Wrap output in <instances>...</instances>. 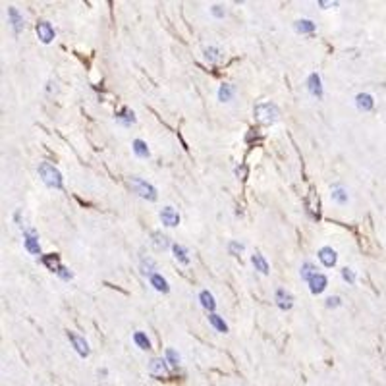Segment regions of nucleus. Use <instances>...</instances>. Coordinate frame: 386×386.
<instances>
[{"instance_id": "3", "label": "nucleus", "mask_w": 386, "mask_h": 386, "mask_svg": "<svg viewBox=\"0 0 386 386\" xmlns=\"http://www.w3.org/2000/svg\"><path fill=\"white\" fill-rule=\"evenodd\" d=\"M130 185L139 197H143L147 201H157V189L149 182H145L141 178H130Z\"/></svg>"}, {"instance_id": "13", "label": "nucleus", "mask_w": 386, "mask_h": 386, "mask_svg": "<svg viewBox=\"0 0 386 386\" xmlns=\"http://www.w3.org/2000/svg\"><path fill=\"white\" fill-rule=\"evenodd\" d=\"M355 105H357V108H359L361 112H369V110H373L375 101H373V97H371L369 93H359V95L355 97Z\"/></svg>"}, {"instance_id": "28", "label": "nucleus", "mask_w": 386, "mask_h": 386, "mask_svg": "<svg viewBox=\"0 0 386 386\" xmlns=\"http://www.w3.org/2000/svg\"><path fill=\"white\" fill-rule=\"evenodd\" d=\"M153 244H155V247H157L159 251L160 249L164 251V249H168V247H170L168 238H166L164 234H160V232H155V234H153Z\"/></svg>"}, {"instance_id": "15", "label": "nucleus", "mask_w": 386, "mask_h": 386, "mask_svg": "<svg viewBox=\"0 0 386 386\" xmlns=\"http://www.w3.org/2000/svg\"><path fill=\"white\" fill-rule=\"evenodd\" d=\"M307 89H309V93H311L313 97H317V99L322 97V85H320L318 73H311V75H309V79H307Z\"/></svg>"}, {"instance_id": "5", "label": "nucleus", "mask_w": 386, "mask_h": 386, "mask_svg": "<svg viewBox=\"0 0 386 386\" xmlns=\"http://www.w3.org/2000/svg\"><path fill=\"white\" fill-rule=\"evenodd\" d=\"M274 301H276L278 309H282V311H290V309L294 307V295L290 294L288 290H284V288H278V290H276Z\"/></svg>"}, {"instance_id": "37", "label": "nucleus", "mask_w": 386, "mask_h": 386, "mask_svg": "<svg viewBox=\"0 0 386 386\" xmlns=\"http://www.w3.org/2000/svg\"><path fill=\"white\" fill-rule=\"evenodd\" d=\"M236 176H238L240 180H246V178H247V166H246V164L238 166V168H236Z\"/></svg>"}, {"instance_id": "4", "label": "nucleus", "mask_w": 386, "mask_h": 386, "mask_svg": "<svg viewBox=\"0 0 386 386\" xmlns=\"http://www.w3.org/2000/svg\"><path fill=\"white\" fill-rule=\"evenodd\" d=\"M23 246L25 249L33 255H41V246H39V236L35 230H25L23 232Z\"/></svg>"}, {"instance_id": "36", "label": "nucleus", "mask_w": 386, "mask_h": 386, "mask_svg": "<svg viewBox=\"0 0 386 386\" xmlns=\"http://www.w3.org/2000/svg\"><path fill=\"white\" fill-rule=\"evenodd\" d=\"M56 274H58V276H60L62 280H70V278L73 276V274L70 273V269H66V267H62V265H60V269L56 271Z\"/></svg>"}, {"instance_id": "33", "label": "nucleus", "mask_w": 386, "mask_h": 386, "mask_svg": "<svg viewBox=\"0 0 386 386\" xmlns=\"http://www.w3.org/2000/svg\"><path fill=\"white\" fill-rule=\"evenodd\" d=\"M342 278H344L348 284H353V282H355V273H353L351 269L346 267V269H342Z\"/></svg>"}, {"instance_id": "35", "label": "nucleus", "mask_w": 386, "mask_h": 386, "mask_svg": "<svg viewBox=\"0 0 386 386\" xmlns=\"http://www.w3.org/2000/svg\"><path fill=\"white\" fill-rule=\"evenodd\" d=\"M211 12H212V16H216V18H224V16H226V10H224L220 4H214V6L211 8Z\"/></svg>"}, {"instance_id": "26", "label": "nucleus", "mask_w": 386, "mask_h": 386, "mask_svg": "<svg viewBox=\"0 0 386 386\" xmlns=\"http://www.w3.org/2000/svg\"><path fill=\"white\" fill-rule=\"evenodd\" d=\"M234 93H236V89H234V85H232V83H222V85H220V89H218V101L228 103V101L234 97Z\"/></svg>"}, {"instance_id": "21", "label": "nucleus", "mask_w": 386, "mask_h": 386, "mask_svg": "<svg viewBox=\"0 0 386 386\" xmlns=\"http://www.w3.org/2000/svg\"><path fill=\"white\" fill-rule=\"evenodd\" d=\"M295 31L297 33H301V35H311L313 31H315V23L311 22V20H297L294 23Z\"/></svg>"}, {"instance_id": "34", "label": "nucleus", "mask_w": 386, "mask_h": 386, "mask_svg": "<svg viewBox=\"0 0 386 386\" xmlns=\"http://www.w3.org/2000/svg\"><path fill=\"white\" fill-rule=\"evenodd\" d=\"M228 251H230V255H240L244 251V246L238 244V242H230L228 244Z\"/></svg>"}, {"instance_id": "19", "label": "nucleus", "mask_w": 386, "mask_h": 386, "mask_svg": "<svg viewBox=\"0 0 386 386\" xmlns=\"http://www.w3.org/2000/svg\"><path fill=\"white\" fill-rule=\"evenodd\" d=\"M330 197H332V201H334V203H338V205L348 203V191H346L342 185H332Z\"/></svg>"}, {"instance_id": "22", "label": "nucleus", "mask_w": 386, "mask_h": 386, "mask_svg": "<svg viewBox=\"0 0 386 386\" xmlns=\"http://www.w3.org/2000/svg\"><path fill=\"white\" fill-rule=\"evenodd\" d=\"M199 301H201V305H203L207 311H214L216 309V301H214V295L211 294V292H207V290H203L201 294H199Z\"/></svg>"}, {"instance_id": "14", "label": "nucleus", "mask_w": 386, "mask_h": 386, "mask_svg": "<svg viewBox=\"0 0 386 386\" xmlns=\"http://www.w3.org/2000/svg\"><path fill=\"white\" fill-rule=\"evenodd\" d=\"M149 373L155 375V377H162L168 373V367H166V359H160V357H155L149 361Z\"/></svg>"}, {"instance_id": "32", "label": "nucleus", "mask_w": 386, "mask_h": 386, "mask_svg": "<svg viewBox=\"0 0 386 386\" xmlns=\"http://www.w3.org/2000/svg\"><path fill=\"white\" fill-rule=\"evenodd\" d=\"M166 363H170L172 367H178V365H180V353H178L176 350L168 348V350H166Z\"/></svg>"}, {"instance_id": "24", "label": "nucleus", "mask_w": 386, "mask_h": 386, "mask_svg": "<svg viewBox=\"0 0 386 386\" xmlns=\"http://www.w3.org/2000/svg\"><path fill=\"white\" fill-rule=\"evenodd\" d=\"M251 263H253V267H255L259 273L269 274V263H267V259H265L261 253H255V255L251 257Z\"/></svg>"}, {"instance_id": "27", "label": "nucleus", "mask_w": 386, "mask_h": 386, "mask_svg": "<svg viewBox=\"0 0 386 386\" xmlns=\"http://www.w3.org/2000/svg\"><path fill=\"white\" fill-rule=\"evenodd\" d=\"M209 322L218 330V332H228V324L224 322V318L220 317V315H216V313H211L209 315Z\"/></svg>"}, {"instance_id": "10", "label": "nucleus", "mask_w": 386, "mask_h": 386, "mask_svg": "<svg viewBox=\"0 0 386 386\" xmlns=\"http://www.w3.org/2000/svg\"><path fill=\"white\" fill-rule=\"evenodd\" d=\"M8 18H10V23H12V27H14V33L20 35L23 31V27H25V20H23L22 14L18 12V8L10 6V8H8Z\"/></svg>"}, {"instance_id": "8", "label": "nucleus", "mask_w": 386, "mask_h": 386, "mask_svg": "<svg viewBox=\"0 0 386 386\" xmlns=\"http://www.w3.org/2000/svg\"><path fill=\"white\" fill-rule=\"evenodd\" d=\"M68 338H70V342L73 344L75 351H77L81 357H87V355H89V344H87V340H85L83 336H79V334H75V332H68Z\"/></svg>"}, {"instance_id": "38", "label": "nucleus", "mask_w": 386, "mask_h": 386, "mask_svg": "<svg viewBox=\"0 0 386 386\" xmlns=\"http://www.w3.org/2000/svg\"><path fill=\"white\" fill-rule=\"evenodd\" d=\"M340 303L342 301H340V297H338V295H334V297L330 295V297L326 299V307H338Z\"/></svg>"}, {"instance_id": "30", "label": "nucleus", "mask_w": 386, "mask_h": 386, "mask_svg": "<svg viewBox=\"0 0 386 386\" xmlns=\"http://www.w3.org/2000/svg\"><path fill=\"white\" fill-rule=\"evenodd\" d=\"M134 342H136L141 350H151V340L147 338L145 332H136V334H134Z\"/></svg>"}, {"instance_id": "16", "label": "nucleus", "mask_w": 386, "mask_h": 386, "mask_svg": "<svg viewBox=\"0 0 386 386\" xmlns=\"http://www.w3.org/2000/svg\"><path fill=\"white\" fill-rule=\"evenodd\" d=\"M41 263L45 265L48 271H52V273H56V271L60 269V257H58L56 253H48V255H43V257H41Z\"/></svg>"}, {"instance_id": "20", "label": "nucleus", "mask_w": 386, "mask_h": 386, "mask_svg": "<svg viewBox=\"0 0 386 386\" xmlns=\"http://www.w3.org/2000/svg\"><path fill=\"white\" fill-rule=\"evenodd\" d=\"M299 274H301V280H305V282H311L315 276H317V267L313 265V263H303L301 265V271H299Z\"/></svg>"}, {"instance_id": "17", "label": "nucleus", "mask_w": 386, "mask_h": 386, "mask_svg": "<svg viewBox=\"0 0 386 386\" xmlns=\"http://www.w3.org/2000/svg\"><path fill=\"white\" fill-rule=\"evenodd\" d=\"M149 282H151V286L157 290V292H162V294H166L168 290H170V286H168V282H166V278H162L159 273H155L153 276H149Z\"/></svg>"}, {"instance_id": "39", "label": "nucleus", "mask_w": 386, "mask_h": 386, "mask_svg": "<svg viewBox=\"0 0 386 386\" xmlns=\"http://www.w3.org/2000/svg\"><path fill=\"white\" fill-rule=\"evenodd\" d=\"M318 6H322V8H330V6H338V2H324V0H318Z\"/></svg>"}, {"instance_id": "12", "label": "nucleus", "mask_w": 386, "mask_h": 386, "mask_svg": "<svg viewBox=\"0 0 386 386\" xmlns=\"http://www.w3.org/2000/svg\"><path fill=\"white\" fill-rule=\"evenodd\" d=\"M326 284H328V278L324 276V274H320L318 273L311 282H309V290H311V294H322L324 290H326Z\"/></svg>"}, {"instance_id": "2", "label": "nucleus", "mask_w": 386, "mask_h": 386, "mask_svg": "<svg viewBox=\"0 0 386 386\" xmlns=\"http://www.w3.org/2000/svg\"><path fill=\"white\" fill-rule=\"evenodd\" d=\"M39 176H41V180L45 182V185L52 187V189H62V185H64L60 170L54 168L50 162H41V164H39Z\"/></svg>"}, {"instance_id": "1", "label": "nucleus", "mask_w": 386, "mask_h": 386, "mask_svg": "<svg viewBox=\"0 0 386 386\" xmlns=\"http://www.w3.org/2000/svg\"><path fill=\"white\" fill-rule=\"evenodd\" d=\"M253 114H255L257 122H261L265 126H271L280 118V108L274 103H259V105H255Z\"/></svg>"}, {"instance_id": "25", "label": "nucleus", "mask_w": 386, "mask_h": 386, "mask_svg": "<svg viewBox=\"0 0 386 386\" xmlns=\"http://www.w3.org/2000/svg\"><path fill=\"white\" fill-rule=\"evenodd\" d=\"M172 251H174V257H176V261L178 263H182V265H189V253L187 249L180 246V244H174L172 246Z\"/></svg>"}, {"instance_id": "29", "label": "nucleus", "mask_w": 386, "mask_h": 386, "mask_svg": "<svg viewBox=\"0 0 386 386\" xmlns=\"http://www.w3.org/2000/svg\"><path fill=\"white\" fill-rule=\"evenodd\" d=\"M134 151H136L137 157H141V159H147L151 153H149V147H147V143L145 141H141V139H136L134 141Z\"/></svg>"}, {"instance_id": "9", "label": "nucleus", "mask_w": 386, "mask_h": 386, "mask_svg": "<svg viewBox=\"0 0 386 386\" xmlns=\"http://www.w3.org/2000/svg\"><path fill=\"white\" fill-rule=\"evenodd\" d=\"M305 207H307V212L311 214V218H315V220L320 218V201H318V195L313 189L309 191V197L305 201Z\"/></svg>"}, {"instance_id": "23", "label": "nucleus", "mask_w": 386, "mask_h": 386, "mask_svg": "<svg viewBox=\"0 0 386 386\" xmlns=\"http://www.w3.org/2000/svg\"><path fill=\"white\" fill-rule=\"evenodd\" d=\"M116 120L120 124H124V126H132V124H136V114L130 108H122L120 112L116 114Z\"/></svg>"}, {"instance_id": "11", "label": "nucleus", "mask_w": 386, "mask_h": 386, "mask_svg": "<svg viewBox=\"0 0 386 386\" xmlns=\"http://www.w3.org/2000/svg\"><path fill=\"white\" fill-rule=\"evenodd\" d=\"M318 259H320V263L326 267V269H332L334 265H336V251L332 249V247H320L318 249Z\"/></svg>"}, {"instance_id": "18", "label": "nucleus", "mask_w": 386, "mask_h": 386, "mask_svg": "<svg viewBox=\"0 0 386 386\" xmlns=\"http://www.w3.org/2000/svg\"><path fill=\"white\" fill-rule=\"evenodd\" d=\"M205 60L211 62V64H216V62L224 60V54L216 46H209V48H205Z\"/></svg>"}, {"instance_id": "31", "label": "nucleus", "mask_w": 386, "mask_h": 386, "mask_svg": "<svg viewBox=\"0 0 386 386\" xmlns=\"http://www.w3.org/2000/svg\"><path fill=\"white\" fill-rule=\"evenodd\" d=\"M141 269H143V273L147 276H153L155 271H157V265H155L153 259H141Z\"/></svg>"}, {"instance_id": "7", "label": "nucleus", "mask_w": 386, "mask_h": 386, "mask_svg": "<svg viewBox=\"0 0 386 386\" xmlns=\"http://www.w3.org/2000/svg\"><path fill=\"white\" fill-rule=\"evenodd\" d=\"M160 220H162L164 226L174 228L180 224V214L174 211V207H164V209L160 211Z\"/></svg>"}, {"instance_id": "6", "label": "nucleus", "mask_w": 386, "mask_h": 386, "mask_svg": "<svg viewBox=\"0 0 386 386\" xmlns=\"http://www.w3.org/2000/svg\"><path fill=\"white\" fill-rule=\"evenodd\" d=\"M35 31H37V37L41 39V43H45V45L52 43V39H54V27L48 22H39L37 27H35Z\"/></svg>"}]
</instances>
